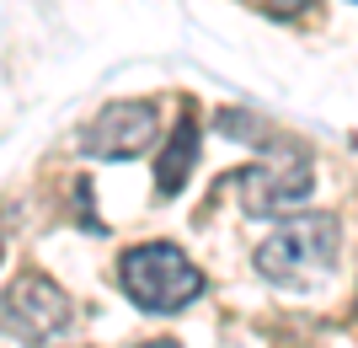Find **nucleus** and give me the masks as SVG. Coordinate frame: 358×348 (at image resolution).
<instances>
[{
	"label": "nucleus",
	"mask_w": 358,
	"mask_h": 348,
	"mask_svg": "<svg viewBox=\"0 0 358 348\" xmlns=\"http://www.w3.org/2000/svg\"><path fill=\"white\" fill-rule=\"evenodd\" d=\"M193 167H198V123L182 118L177 129H171V139H166L161 161H155V193L177 198L182 188H187V177H193Z\"/></svg>",
	"instance_id": "6"
},
{
	"label": "nucleus",
	"mask_w": 358,
	"mask_h": 348,
	"mask_svg": "<svg viewBox=\"0 0 358 348\" xmlns=\"http://www.w3.org/2000/svg\"><path fill=\"white\" fill-rule=\"evenodd\" d=\"M214 129L230 139H241V145H262V151H278V155H299L289 139L273 134V123L268 118H257V113H241V107H220L214 113Z\"/></svg>",
	"instance_id": "7"
},
{
	"label": "nucleus",
	"mask_w": 358,
	"mask_h": 348,
	"mask_svg": "<svg viewBox=\"0 0 358 348\" xmlns=\"http://www.w3.org/2000/svg\"><path fill=\"white\" fill-rule=\"evenodd\" d=\"M75 305L48 273H22L6 295H0V321H6V333L22 337V343H48V337H59L70 327Z\"/></svg>",
	"instance_id": "3"
},
{
	"label": "nucleus",
	"mask_w": 358,
	"mask_h": 348,
	"mask_svg": "<svg viewBox=\"0 0 358 348\" xmlns=\"http://www.w3.org/2000/svg\"><path fill=\"white\" fill-rule=\"evenodd\" d=\"M305 6H315V0H268L273 16H294V11H305Z\"/></svg>",
	"instance_id": "8"
},
{
	"label": "nucleus",
	"mask_w": 358,
	"mask_h": 348,
	"mask_svg": "<svg viewBox=\"0 0 358 348\" xmlns=\"http://www.w3.org/2000/svg\"><path fill=\"white\" fill-rule=\"evenodd\" d=\"M118 284L123 295L139 305V311H182V305H193L209 279L193 268V258L171 242H139L123 252L118 263Z\"/></svg>",
	"instance_id": "1"
},
{
	"label": "nucleus",
	"mask_w": 358,
	"mask_h": 348,
	"mask_svg": "<svg viewBox=\"0 0 358 348\" xmlns=\"http://www.w3.org/2000/svg\"><path fill=\"white\" fill-rule=\"evenodd\" d=\"M315 177H310V161L305 155H284V167H257V172H241V198H246V214L257 220H284L294 214L305 198H310Z\"/></svg>",
	"instance_id": "5"
},
{
	"label": "nucleus",
	"mask_w": 358,
	"mask_h": 348,
	"mask_svg": "<svg viewBox=\"0 0 358 348\" xmlns=\"http://www.w3.org/2000/svg\"><path fill=\"white\" fill-rule=\"evenodd\" d=\"M337 252H343V230L331 214H305L294 225L273 230L268 242L257 246V273L273 279V284H315L337 268Z\"/></svg>",
	"instance_id": "2"
},
{
	"label": "nucleus",
	"mask_w": 358,
	"mask_h": 348,
	"mask_svg": "<svg viewBox=\"0 0 358 348\" xmlns=\"http://www.w3.org/2000/svg\"><path fill=\"white\" fill-rule=\"evenodd\" d=\"M139 348H182V343H171V337H150V343H139Z\"/></svg>",
	"instance_id": "9"
},
{
	"label": "nucleus",
	"mask_w": 358,
	"mask_h": 348,
	"mask_svg": "<svg viewBox=\"0 0 358 348\" xmlns=\"http://www.w3.org/2000/svg\"><path fill=\"white\" fill-rule=\"evenodd\" d=\"M161 134V113L150 102H107L96 118L80 129V151L96 161H134Z\"/></svg>",
	"instance_id": "4"
},
{
	"label": "nucleus",
	"mask_w": 358,
	"mask_h": 348,
	"mask_svg": "<svg viewBox=\"0 0 358 348\" xmlns=\"http://www.w3.org/2000/svg\"><path fill=\"white\" fill-rule=\"evenodd\" d=\"M0 258H6V242H0Z\"/></svg>",
	"instance_id": "10"
}]
</instances>
